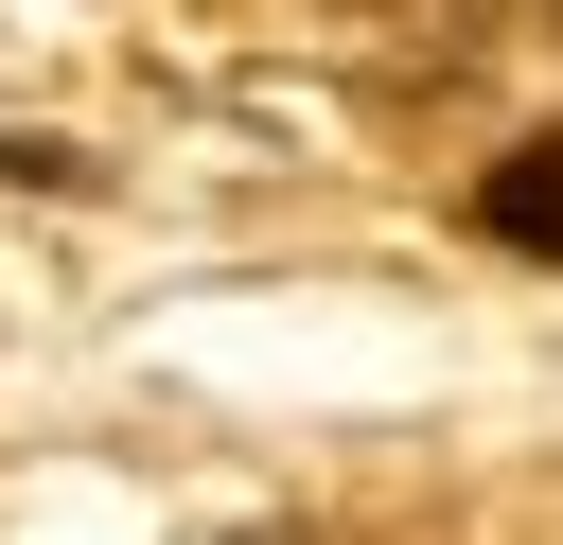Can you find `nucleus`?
Returning <instances> with one entry per match:
<instances>
[{
	"mask_svg": "<svg viewBox=\"0 0 563 545\" xmlns=\"http://www.w3.org/2000/svg\"><path fill=\"white\" fill-rule=\"evenodd\" d=\"M475 229L528 246V264H563V141H510V158L475 176Z\"/></svg>",
	"mask_w": 563,
	"mask_h": 545,
	"instance_id": "nucleus-1",
	"label": "nucleus"
},
{
	"mask_svg": "<svg viewBox=\"0 0 563 545\" xmlns=\"http://www.w3.org/2000/svg\"><path fill=\"white\" fill-rule=\"evenodd\" d=\"M440 18H457V35H510V18H528V0H440Z\"/></svg>",
	"mask_w": 563,
	"mask_h": 545,
	"instance_id": "nucleus-2",
	"label": "nucleus"
}]
</instances>
